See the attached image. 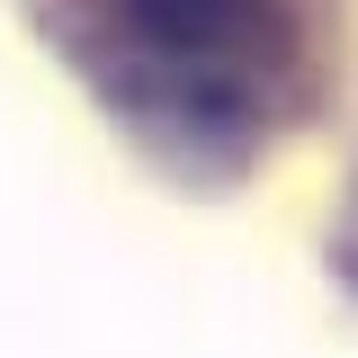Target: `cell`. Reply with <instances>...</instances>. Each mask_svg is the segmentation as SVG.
Returning <instances> with one entry per match:
<instances>
[{"label":"cell","instance_id":"obj_1","mask_svg":"<svg viewBox=\"0 0 358 358\" xmlns=\"http://www.w3.org/2000/svg\"><path fill=\"white\" fill-rule=\"evenodd\" d=\"M117 18H126V36L152 54V63H171L188 90H242L268 81L278 63H287V9L278 0H117Z\"/></svg>","mask_w":358,"mask_h":358}]
</instances>
